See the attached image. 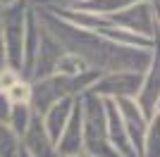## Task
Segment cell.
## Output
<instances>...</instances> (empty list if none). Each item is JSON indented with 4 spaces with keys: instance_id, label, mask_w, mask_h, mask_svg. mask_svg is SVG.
Returning <instances> with one entry per match:
<instances>
[{
    "instance_id": "cell-1",
    "label": "cell",
    "mask_w": 160,
    "mask_h": 157,
    "mask_svg": "<svg viewBox=\"0 0 160 157\" xmlns=\"http://www.w3.org/2000/svg\"><path fill=\"white\" fill-rule=\"evenodd\" d=\"M108 19L110 24L127 29L132 33H139V36H146V38H153L155 29H158V14H155L153 0H139L120 12L108 14Z\"/></svg>"
},
{
    "instance_id": "cell-2",
    "label": "cell",
    "mask_w": 160,
    "mask_h": 157,
    "mask_svg": "<svg viewBox=\"0 0 160 157\" xmlns=\"http://www.w3.org/2000/svg\"><path fill=\"white\" fill-rule=\"evenodd\" d=\"M146 72H132V69H112L108 74H100L96 78L88 93L98 98H134L139 91Z\"/></svg>"
},
{
    "instance_id": "cell-3",
    "label": "cell",
    "mask_w": 160,
    "mask_h": 157,
    "mask_svg": "<svg viewBox=\"0 0 160 157\" xmlns=\"http://www.w3.org/2000/svg\"><path fill=\"white\" fill-rule=\"evenodd\" d=\"M84 145V126H81V100H74L69 119H67L65 129H62L60 138H58V152L60 157H72L79 152V148Z\"/></svg>"
},
{
    "instance_id": "cell-4",
    "label": "cell",
    "mask_w": 160,
    "mask_h": 157,
    "mask_svg": "<svg viewBox=\"0 0 160 157\" xmlns=\"http://www.w3.org/2000/svg\"><path fill=\"white\" fill-rule=\"evenodd\" d=\"M134 102L141 110L146 121H151L158 114V59H155V64H151L146 69L143 81H141L139 91L134 95Z\"/></svg>"
},
{
    "instance_id": "cell-5",
    "label": "cell",
    "mask_w": 160,
    "mask_h": 157,
    "mask_svg": "<svg viewBox=\"0 0 160 157\" xmlns=\"http://www.w3.org/2000/svg\"><path fill=\"white\" fill-rule=\"evenodd\" d=\"M72 105H74L72 95H62L60 100H55V102L41 114V124H43V129H46V133H48V138H50L53 145L58 143V138H60L62 129H65L67 119H69Z\"/></svg>"
},
{
    "instance_id": "cell-6",
    "label": "cell",
    "mask_w": 160,
    "mask_h": 157,
    "mask_svg": "<svg viewBox=\"0 0 160 157\" xmlns=\"http://www.w3.org/2000/svg\"><path fill=\"white\" fill-rule=\"evenodd\" d=\"M24 136H27V148H24V150H27L31 157H53V152H55L53 143H50L46 129H43V124H41L38 114L31 117L27 131H24Z\"/></svg>"
},
{
    "instance_id": "cell-7",
    "label": "cell",
    "mask_w": 160,
    "mask_h": 157,
    "mask_svg": "<svg viewBox=\"0 0 160 157\" xmlns=\"http://www.w3.org/2000/svg\"><path fill=\"white\" fill-rule=\"evenodd\" d=\"M33 112L29 107V102H12V110H10V119H7V126L17 133V136H24L29 121H31Z\"/></svg>"
},
{
    "instance_id": "cell-8",
    "label": "cell",
    "mask_w": 160,
    "mask_h": 157,
    "mask_svg": "<svg viewBox=\"0 0 160 157\" xmlns=\"http://www.w3.org/2000/svg\"><path fill=\"white\" fill-rule=\"evenodd\" d=\"M19 148H17V133L7 124L0 121V157H17Z\"/></svg>"
},
{
    "instance_id": "cell-9",
    "label": "cell",
    "mask_w": 160,
    "mask_h": 157,
    "mask_svg": "<svg viewBox=\"0 0 160 157\" xmlns=\"http://www.w3.org/2000/svg\"><path fill=\"white\" fill-rule=\"evenodd\" d=\"M5 93H7V98H10V102H29V98H31V83L19 76Z\"/></svg>"
},
{
    "instance_id": "cell-10",
    "label": "cell",
    "mask_w": 160,
    "mask_h": 157,
    "mask_svg": "<svg viewBox=\"0 0 160 157\" xmlns=\"http://www.w3.org/2000/svg\"><path fill=\"white\" fill-rule=\"evenodd\" d=\"M10 110H12V102H10V98H7L5 91H0V121H2V124H7Z\"/></svg>"
},
{
    "instance_id": "cell-11",
    "label": "cell",
    "mask_w": 160,
    "mask_h": 157,
    "mask_svg": "<svg viewBox=\"0 0 160 157\" xmlns=\"http://www.w3.org/2000/svg\"><path fill=\"white\" fill-rule=\"evenodd\" d=\"M7 62H5V45H2V36H0V69H5Z\"/></svg>"
},
{
    "instance_id": "cell-12",
    "label": "cell",
    "mask_w": 160,
    "mask_h": 157,
    "mask_svg": "<svg viewBox=\"0 0 160 157\" xmlns=\"http://www.w3.org/2000/svg\"><path fill=\"white\" fill-rule=\"evenodd\" d=\"M69 2H72V0H69Z\"/></svg>"
},
{
    "instance_id": "cell-13",
    "label": "cell",
    "mask_w": 160,
    "mask_h": 157,
    "mask_svg": "<svg viewBox=\"0 0 160 157\" xmlns=\"http://www.w3.org/2000/svg\"><path fill=\"white\" fill-rule=\"evenodd\" d=\"M0 7H2V5H0Z\"/></svg>"
}]
</instances>
